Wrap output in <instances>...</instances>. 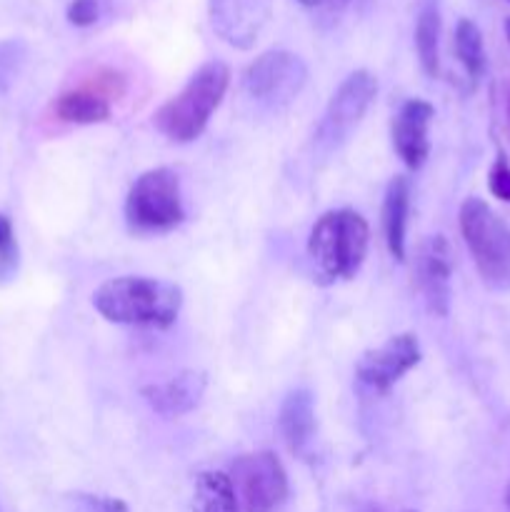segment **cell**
<instances>
[{"instance_id": "6da1fadb", "label": "cell", "mask_w": 510, "mask_h": 512, "mask_svg": "<svg viewBox=\"0 0 510 512\" xmlns=\"http://www.w3.org/2000/svg\"><path fill=\"white\" fill-rule=\"evenodd\" d=\"M93 308L108 323L165 330L183 308L180 285L145 275H120L105 280L93 293Z\"/></svg>"}, {"instance_id": "7a4b0ae2", "label": "cell", "mask_w": 510, "mask_h": 512, "mask_svg": "<svg viewBox=\"0 0 510 512\" xmlns=\"http://www.w3.org/2000/svg\"><path fill=\"white\" fill-rule=\"evenodd\" d=\"M230 85V68L223 60L200 65L178 95L160 105L153 115L158 133L173 143H193L208 128Z\"/></svg>"}, {"instance_id": "3957f363", "label": "cell", "mask_w": 510, "mask_h": 512, "mask_svg": "<svg viewBox=\"0 0 510 512\" xmlns=\"http://www.w3.org/2000/svg\"><path fill=\"white\" fill-rule=\"evenodd\" d=\"M370 245V225L350 208L328 210L308 235V258L323 283L350 280L363 265Z\"/></svg>"}, {"instance_id": "277c9868", "label": "cell", "mask_w": 510, "mask_h": 512, "mask_svg": "<svg viewBox=\"0 0 510 512\" xmlns=\"http://www.w3.org/2000/svg\"><path fill=\"white\" fill-rule=\"evenodd\" d=\"M460 233L483 283L493 290H510V225L485 200L465 198Z\"/></svg>"}, {"instance_id": "5b68a950", "label": "cell", "mask_w": 510, "mask_h": 512, "mask_svg": "<svg viewBox=\"0 0 510 512\" xmlns=\"http://www.w3.org/2000/svg\"><path fill=\"white\" fill-rule=\"evenodd\" d=\"M185 220L180 180L170 168L145 170L128 190L125 223L133 233H168Z\"/></svg>"}, {"instance_id": "8992f818", "label": "cell", "mask_w": 510, "mask_h": 512, "mask_svg": "<svg viewBox=\"0 0 510 512\" xmlns=\"http://www.w3.org/2000/svg\"><path fill=\"white\" fill-rule=\"evenodd\" d=\"M308 83V65L290 50H268L258 55L243 73V88L248 98L265 108H285L303 93Z\"/></svg>"}, {"instance_id": "52a82bcc", "label": "cell", "mask_w": 510, "mask_h": 512, "mask_svg": "<svg viewBox=\"0 0 510 512\" xmlns=\"http://www.w3.org/2000/svg\"><path fill=\"white\" fill-rule=\"evenodd\" d=\"M378 95V80L370 70H353L330 95L323 120L315 128V145L323 153H333L348 140L355 125L363 120Z\"/></svg>"}, {"instance_id": "ba28073f", "label": "cell", "mask_w": 510, "mask_h": 512, "mask_svg": "<svg viewBox=\"0 0 510 512\" xmlns=\"http://www.w3.org/2000/svg\"><path fill=\"white\" fill-rule=\"evenodd\" d=\"M230 480L245 512H278L288 500V473L270 450L240 455Z\"/></svg>"}, {"instance_id": "9c48e42d", "label": "cell", "mask_w": 510, "mask_h": 512, "mask_svg": "<svg viewBox=\"0 0 510 512\" xmlns=\"http://www.w3.org/2000/svg\"><path fill=\"white\" fill-rule=\"evenodd\" d=\"M125 88H128V83H125L123 73L110 68L98 70L88 80L55 98V118L75 125L105 123L113 115L115 100L125 95Z\"/></svg>"}, {"instance_id": "30bf717a", "label": "cell", "mask_w": 510, "mask_h": 512, "mask_svg": "<svg viewBox=\"0 0 510 512\" xmlns=\"http://www.w3.org/2000/svg\"><path fill=\"white\" fill-rule=\"evenodd\" d=\"M423 358L418 338L400 333L373 350H365L355 365V375L373 393H390L403 375H408Z\"/></svg>"}, {"instance_id": "8fae6325", "label": "cell", "mask_w": 510, "mask_h": 512, "mask_svg": "<svg viewBox=\"0 0 510 512\" xmlns=\"http://www.w3.org/2000/svg\"><path fill=\"white\" fill-rule=\"evenodd\" d=\"M210 28L235 50H250L273 18V0H208Z\"/></svg>"}, {"instance_id": "7c38bea8", "label": "cell", "mask_w": 510, "mask_h": 512, "mask_svg": "<svg viewBox=\"0 0 510 512\" xmlns=\"http://www.w3.org/2000/svg\"><path fill=\"white\" fill-rule=\"evenodd\" d=\"M450 278H453V250L443 235L425 240L415 258V280L425 305L435 318H445L450 310Z\"/></svg>"}, {"instance_id": "4fadbf2b", "label": "cell", "mask_w": 510, "mask_h": 512, "mask_svg": "<svg viewBox=\"0 0 510 512\" xmlns=\"http://www.w3.org/2000/svg\"><path fill=\"white\" fill-rule=\"evenodd\" d=\"M435 108L423 98H410L400 105L393 120V148L410 170H420L430 155L428 128Z\"/></svg>"}, {"instance_id": "5bb4252c", "label": "cell", "mask_w": 510, "mask_h": 512, "mask_svg": "<svg viewBox=\"0 0 510 512\" xmlns=\"http://www.w3.org/2000/svg\"><path fill=\"white\" fill-rule=\"evenodd\" d=\"M205 388H208V375L203 370H180L165 383L145 385L140 395L158 415L180 418V415H188L198 408Z\"/></svg>"}, {"instance_id": "9a60e30c", "label": "cell", "mask_w": 510, "mask_h": 512, "mask_svg": "<svg viewBox=\"0 0 510 512\" xmlns=\"http://www.w3.org/2000/svg\"><path fill=\"white\" fill-rule=\"evenodd\" d=\"M278 430L293 455H305L315 440V398L308 388L285 395L278 413Z\"/></svg>"}, {"instance_id": "2e32d148", "label": "cell", "mask_w": 510, "mask_h": 512, "mask_svg": "<svg viewBox=\"0 0 510 512\" xmlns=\"http://www.w3.org/2000/svg\"><path fill=\"white\" fill-rule=\"evenodd\" d=\"M408 213H410V178L395 175L385 188L383 198V235L390 255L403 263L408 245Z\"/></svg>"}, {"instance_id": "e0dca14e", "label": "cell", "mask_w": 510, "mask_h": 512, "mask_svg": "<svg viewBox=\"0 0 510 512\" xmlns=\"http://www.w3.org/2000/svg\"><path fill=\"white\" fill-rule=\"evenodd\" d=\"M440 5L438 0H420L418 18H415V50H418L420 68L428 78H438L440 73Z\"/></svg>"}, {"instance_id": "ac0fdd59", "label": "cell", "mask_w": 510, "mask_h": 512, "mask_svg": "<svg viewBox=\"0 0 510 512\" xmlns=\"http://www.w3.org/2000/svg\"><path fill=\"white\" fill-rule=\"evenodd\" d=\"M193 512H240L230 475L220 470H205L195 478Z\"/></svg>"}, {"instance_id": "d6986e66", "label": "cell", "mask_w": 510, "mask_h": 512, "mask_svg": "<svg viewBox=\"0 0 510 512\" xmlns=\"http://www.w3.org/2000/svg\"><path fill=\"white\" fill-rule=\"evenodd\" d=\"M455 55H458L465 75H468L473 83H478L485 73L488 58H485L483 33H480V28L473 20L460 18L458 25H455Z\"/></svg>"}, {"instance_id": "ffe728a7", "label": "cell", "mask_w": 510, "mask_h": 512, "mask_svg": "<svg viewBox=\"0 0 510 512\" xmlns=\"http://www.w3.org/2000/svg\"><path fill=\"white\" fill-rule=\"evenodd\" d=\"M25 55H28V50H25V43H20V40H3L0 43V95L8 93L10 85L18 80Z\"/></svg>"}, {"instance_id": "44dd1931", "label": "cell", "mask_w": 510, "mask_h": 512, "mask_svg": "<svg viewBox=\"0 0 510 512\" xmlns=\"http://www.w3.org/2000/svg\"><path fill=\"white\" fill-rule=\"evenodd\" d=\"M18 270V243H15L13 223L0 213V280H8Z\"/></svg>"}, {"instance_id": "7402d4cb", "label": "cell", "mask_w": 510, "mask_h": 512, "mask_svg": "<svg viewBox=\"0 0 510 512\" xmlns=\"http://www.w3.org/2000/svg\"><path fill=\"white\" fill-rule=\"evenodd\" d=\"M105 13V0H70L68 23L75 28H90Z\"/></svg>"}, {"instance_id": "603a6c76", "label": "cell", "mask_w": 510, "mask_h": 512, "mask_svg": "<svg viewBox=\"0 0 510 512\" xmlns=\"http://www.w3.org/2000/svg\"><path fill=\"white\" fill-rule=\"evenodd\" d=\"M488 188L503 203H510V163L503 153L495 158V163L490 165L488 173Z\"/></svg>"}, {"instance_id": "cb8c5ba5", "label": "cell", "mask_w": 510, "mask_h": 512, "mask_svg": "<svg viewBox=\"0 0 510 512\" xmlns=\"http://www.w3.org/2000/svg\"><path fill=\"white\" fill-rule=\"evenodd\" d=\"M78 500L85 512H130L123 500L108 498V495H78Z\"/></svg>"}, {"instance_id": "d4e9b609", "label": "cell", "mask_w": 510, "mask_h": 512, "mask_svg": "<svg viewBox=\"0 0 510 512\" xmlns=\"http://www.w3.org/2000/svg\"><path fill=\"white\" fill-rule=\"evenodd\" d=\"M323 5H328L330 13H343L350 5V0H323Z\"/></svg>"}, {"instance_id": "484cf974", "label": "cell", "mask_w": 510, "mask_h": 512, "mask_svg": "<svg viewBox=\"0 0 510 512\" xmlns=\"http://www.w3.org/2000/svg\"><path fill=\"white\" fill-rule=\"evenodd\" d=\"M298 3L305 8H318V5H323V0H298Z\"/></svg>"}, {"instance_id": "4316f807", "label": "cell", "mask_w": 510, "mask_h": 512, "mask_svg": "<svg viewBox=\"0 0 510 512\" xmlns=\"http://www.w3.org/2000/svg\"><path fill=\"white\" fill-rule=\"evenodd\" d=\"M505 35H508V40H510V18H508V23H505Z\"/></svg>"}, {"instance_id": "83f0119b", "label": "cell", "mask_w": 510, "mask_h": 512, "mask_svg": "<svg viewBox=\"0 0 510 512\" xmlns=\"http://www.w3.org/2000/svg\"><path fill=\"white\" fill-rule=\"evenodd\" d=\"M505 505H508V510H510V488H508V493H505Z\"/></svg>"}, {"instance_id": "f1b7e54d", "label": "cell", "mask_w": 510, "mask_h": 512, "mask_svg": "<svg viewBox=\"0 0 510 512\" xmlns=\"http://www.w3.org/2000/svg\"><path fill=\"white\" fill-rule=\"evenodd\" d=\"M360 512H380L378 508H365V510H360Z\"/></svg>"}, {"instance_id": "f546056e", "label": "cell", "mask_w": 510, "mask_h": 512, "mask_svg": "<svg viewBox=\"0 0 510 512\" xmlns=\"http://www.w3.org/2000/svg\"><path fill=\"white\" fill-rule=\"evenodd\" d=\"M508 115H510V98H508Z\"/></svg>"}, {"instance_id": "4dcf8cb0", "label": "cell", "mask_w": 510, "mask_h": 512, "mask_svg": "<svg viewBox=\"0 0 510 512\" xmlns=\"http://www.w3.org/2000/svg\"><path fill=\"white\" fill-rule=\"evenodd\" d=\"M403 512H418V510H403Z\"/></svg>"}]
</instances>
